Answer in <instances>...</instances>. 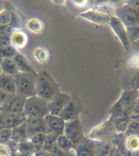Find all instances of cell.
I'll use <instances>...</instances> for the list:
<instances>
[{
	"label": "cell",
	"instance_id": "9a60e30c",
	"mask_svg": "<svg viewBox=\"0 0 139 156\" xmlns=\"http://www.w3.org/2000/svg\"><path fill=\"white\" fill-rule=\"evenodd\" d=\"M2 113L4 114V121L6 129H12L22 125L26 122L27 118L24 113L21 114Z\"/></svg>",
	"mask_w": 139,
	"mask_h": 156
},
{
	"label": "cell",
	"instance_id": "74e56055",
	"mask_svg": "<svg viewBox=\"0 0 139 156\" xmlns=\"http://www.w3.org/2000/svg\"><path fill=\"white\" fill-rule=\"evenodd\" d=\"M12 129H5L0 130V144H7L11 140Z\"/></svg>",
	"mask_w": 139,
	"mask_h": 156
},
{
	"label": "cell",
	"instance_id": "6da1fadb",
	"mask_svg": "<svg viewBox=\"0 0 139 156\" xmlns=\"http://www.w3.org/2000/svg\"><path fill=\"white\" fill-rule=\"evenodd\" d=\"M38 74L20 72L15 76L17 93L27 98L37 96L36 82Z\"/></svg>",
	"mask_w": 139,
	"mask_h": 156
},
{
	"label": "cell",
	"instance_id": "816d5d0a",
	"mask_svg": "<svg viewBox=\"0 0 139 156\" xmlns=\"http://www.w3.org/2000/svg\"><path fill=\"white\" fill-rule=\"evenodd\" d=\"M138 122H139V119L138 121Z\"/></svg>",
	"mask_w": 139,
	"mask_h": 156
},
{
	"label": "cell",
	"instance_id": "f546056e",
	"mask_svg": "<svg viewBox=\"0 0 139 156\" xmlns=\"http://www.w3.org/2000/svg\"><path fill=\"white\" fill-rule=\"evenodd\" d=\"M46 133H40L32 136L30 139L36 151L43 149L44 142L46 135Z\"/></svg>",
	"mask_w": 139,
	"mask_h": 156
},
{
	"label": "cell",
	"instance_id": "f5cc1de1",
	"mask_svg": "<svg viewBox=\"0 0 139 156\" xmlns=\"http://www.w3.org/2000/svg\"><path fill=\"white\" fill-rule=\"evenodd\" d=\"M138 91H139V90H138Z\"/></svg>",
	"mask_w": 139,
	"mask_h": 156
},
{
	"label": "cell",
	"instance_id": "c3c4849f",
	"mask_svg": "<svg viewBox=\"0 0 139 156\" xmlns=\"http://www.w3.org/2000/svg\"><path fill=\"white\" fill-rule=\"evenodd\" d=\"M134 156H139V152H135Z\"/></svg>",
	"mask_w": 139,
	"mask_h": 156
},
{
	"label": "cell",
	"instance_id": "7402d4cb",
	"mask_svg": "<svg viewBox=\"0 0 139 156\" xmlns=\"http://www.w3.org/2000/svg\"><path fill=\"white\" fill-rule=\"evenodd\" d=\"M131 53L128 61V64L134 69H139V40L130 44Z\"/></svg>",
	"mask_w": 139,
	"mask_h": 156
},
{
	"label": "cell",
	"instance_id": "8992f818",
	"mask_svg": "<svg viewBox=\"0 0 139 156\" xmlns=\"http://www.w3.org/2000/svg\"><path fill=\"white\" fill-rule=\"evenodd\" d=\"M27 98L16 94L13 95L6 104L2 106V113L12 114L24 113Z\"/></svg>",
	"mask_w": 139,
	"mask_h": 156
},
{
	"label": "cell",
	"instance_id": "e575fe53",
	"mask_svg": "<svg viewBox=\"0 0 139 156\" xmlns=\"http://www.w3.org/2000/svg\"><path fill=\"white\" fill-rule=\"evenodd\" d=\"M116 131L119 133L125 132L129 124V120L126 118H119L113 123Z\"/></svg>",
	"mask_w": 139,
	"mask_h": 156
},
{
	"label": "cell",
	"instance_id": "681fc988",
	"mask_svg": "<svg viewBox=\"0 0 139 156\" xmlns=\"http://www.w3.org/2000/svg\"><path fill=\"white\" fill-rule=\"evenodd\" d=\"M137 112H138V113L139 114V105H138L137 107V111H136Z\"/></svg>",
	"mask_w": 139,
	"mask_h": 156
},
{
	"label": "cell",
	"instance_id": "83f0119b",
	"mask_svg": "<svg viewBox=\"0 0 139 156\" xmlns=\"http://www.w3.org/2000/svg\"><path fill=\"white\" fill-rule=\"evenodd\" d=\"M27 27L30 31L34 33H40L44 29V24L40 20L32 18L28 21Z\"/></svg>",
	"mask_w": 139,
	"mask_h": 156
},
{
	"label": "cell",
	"instance_id": "1f68e13d",
	"mask_svg": "<svg viewBox=\"0 0 139 156\" xmlns=\"http://www.w3.org/2000/svg\"><path fill=\"white\" fill-rule=\"evenodd\" d=\"M59 136V135L53 133L46 134L44 142L43 149L49 151L52 146L57 143Z\"/></svg>",
	"mask_w": 139,
	"mask_h": 156
},
{
	"label": "cell",
	"instance_id": "7dc6e473",
	"mask_svg": "<svg viewBox=\"0 0 139 156\" xmlns=\"http://www.w3.org/2000/svg\"><path fill=\"white\" fill-rule=\"evenodd\" d=\"M2 106L0 105V113H2Z\"/></svg>",
	"mask_w": 139,
	"mask_h": 156
},
{
	"label": "cell",
	"instance_id": "ffe728a7",
	"mask_svg": "<svg viewBox=\"0 0 139 156\" xmlns=\"http://www.w3.org/2000/svg\"><path fill=\"white\" fill-rule=\"evenodd\" d=\"M79 112L74 102L70 101L61 113L59 116L68 122L78 119Z\"/></svg>",
	"mask_w": 139,
	"mask_h": 156
},
{
	"label": "cell",
	"instance_id": "f1b7e54d",
	"mask_svg": "<svg viewBox=\"0 0 139 156\" xmlns=\"http://www.w3.org/2000/svg\"><path fill=\"white\" fill-rule=\"evenodd\" d=\"M34 55L35 59L41 63L47 62L49 57V53L47 49L44 47H38L35 49Z\"/></svg>",
	"mask_w": 139,
	"mask_h": 156
},
{
	"label": "cell",
	"instance_id": "8d00e7d4",
	"mask_svg": "<svg viewBox=\"0 0 139 156\" xmlns=\"http://www.w3.org/2000/svg\"><path fill=\"white\" fill-rule=\"evenodd\" d=\"M52 156H69V152L61 148L57 143L49 151Z\"/></svg>",
	"mask_w": 139,
	"mask_h": 156
},
{
	"label": "cell",
	"instance_id": "9c48e42d",
	"mask_svg": "<svg viewBox=\"0 0 139 156\" xmlns=\"http://www.w3.org/2000/svg\"><path fill=\"white\" fill-rule=\"evenodd\" d=\"M111 28L114 32L126 50H129L130 48V43L128 38L126 28L123 23L117 17H111L109 23Z\"/></svg>",
	"mask_w": 139,
	"mask_h": 156
},
{
	"label": "cell",
	"instance_id": "f907efd6",
	"mask_svg": "<svg viewBox=\"0 0 139 156\" xmlns=\"http://www.w3.org/2000/svg\"><path fill=\"white\" fill-rule=\"evenodd\" d=\"M2 73V71H1V67H0V74H1V73Z\"/></svg>",
	"mask_w": 139,
	"mask_h": 156
},
{
	"label": "cell",
	"instance_id": "d6986e66",
	"mask_svg": "<svg viewBox=\"0 0 139 156\" xmlns=\"http://www.w3.org/2000/svg\"><path fill=\"white\" fill-rule=\"evenodd\" d=\"M2 73L15 77L20 73L15 61L13 57L4 58L0 65Z\"/></svg>",
	"mask_w": 139,
	"mask_h": 156
},
{
	"label": "cell",
	"instance_id": "7a4b0ae2",
	"mask_svg": "<svg viewBox=\"0 0 139 156\" xmlns=\"http://www.w3.org/2000/svg\"><path fill=\"white\" fill-rule=\"evenodd\" d=\"M59 92L57 85L49 76L45 73L38 75L37 96L49 102Z\"/></svg>",
	"mask_w": 139,
	"mask_h": 156
},
{
	"label": "cell",
	"instance_id": "52a82bcc",
	"mask_svg": "<svg viewBox=\"0 0 139 156\" xmlns=\"http://www.w3.org/2000/svg\"><path fill=\"white\" fill-rule=\"evenodd\" d=\"M26 126L28 140L40 133L48 134V131L44 118L28 116L26 122Z\"/></svg>",
	"mask_w": 139,
	"mask_h": 156
},
{
	"label": "cell",
	"instance_id": "4dcf8cb0",
	"mask_svg": "<svg viewBox=\"0 0 139 156\" xmlns=\"http://www.w3.org/2000/svg\"><path fill=\"white\" fill-rule=\"evenodd\" d=\"M127 148L132 152H139V136H128L126 141Z\"/></svg>",
	"mask_w": 139,
	"mask_h": 156
},
{
	"label": "cell",
	"instance_id": "ee69618b",
	"mask_svg": "<svg viewBox=\"0 0 139 156\" xmlns=\"http://www.w3.org/2000/svg\"><path fill=\"white\" fill-rule=\"evenodd\" d=\"M6 129L4 121V114L2 113H0V130Z\"/></svg>",
	"mask_w": 139,
	"mask_h": 156
},
{
	"label": "cell",
	"instance_id": "d6a6232c",
	"mask_svg": "<svg viewBox=\"0 0 139 156\" xmlns=\"http://www.w3.org/2000/svg\"><path fill=\"white\" fill-rule=\"evenodd\" d=\"M18 53V51L12 47L10 44L0 45V54L5 58L13 57Z\"/></svg>",
	"mask_w": 139,
	"mask_h": 156
},
{
	"label": "cell",
	"instance_id": "e0dca14e",
	"mask_svg": "<svg viewBox=\"0 0 139 156\" xmlns=\"http://www.w3.org/2000/svg\"><path fill=\"white\" fill-rule=\"evenodd\" d=\"M94 141L95 156H109L115 149L112 141Z\"/></svg>",
	"mask_w": 139,
	"mask_h": 156
},
{
	"label": "cell",
	"instance_id": "44dd1931",
	"mask_svg": "<svg viewBox=\"0 0 139 156\" xmlns=\"http://www.w3.org/2000/svg\"><path fill=\"white\" fill-rule=\"evenodd\" d=\"M13 58L16 63L20 72L37 74L27 59L23 55L18 52Z\"/></svg>",
	"mask_w": 139,
	"mask_h": 156
},
{
	"label": "cell",
	"instance_id": "5bb4252c",
	"mask_svg": "<svg viewBox=\"0 0 139 156\" xmlns=\"http://www.w3.org/2000/svg\"><path fill=\"white\" fill-rule=\"evenodd\" d=\"M80 16L92 23L100 24H109L111 18L107 15L92 10L83 12L80 13Z\"/></svg>",
	"mask_w": 139,
	"mask_h": 156
},
{
	"label": "cell",
	"instance_id": "277c9868",
	"mask_svg": "<svg viewBox=\"0 0 139 156\" xmlns=\"http://www.w3.org/2000/svg\"><path fill=\"white\" fill-rule=\"evenodd\" d=\"M115 17L122 22L126 29L130 27L139 23V9L122 3L117 6Z\"/></svg>",
	"mask_w": 139,
	"mask_h": 156
},
{
	"label": "cell",
	"instance_id": "f6af8a7d",
	"mask_svg": "<svg viewBox=\"0 0 139 156\" xmlns=\"http://www.w3.org/2000/svg\"><path fill=\"white\" fill-rule=\"evenodd\" d=\"M109 156H120L118 154V153H117V152H115V149L114 150V151Z\"/></svg>",
	"mask_w": 139,
	"mask_h": 156
},
{
	"label": "cell",
	"instance_id": "836d02e7",
	"mask_svg": "<svg viewBox=\"0 0 139 156\" xmlns=\"http://www.w3.org/2000/svg\"><path fill=\"white\" fill-rule=\"evenodd\" d=\"M126 29L130 44L139 40V23Z\"/></svg>",
	"mask_w": 139,
	"mask_h": 156
},
{
	"label": "cell",
	"instance_id": "ba28073f",
	"mask_svg": "<svg viewBox=\"0 0 139 156\" xmlns=\"http://www.w3.org/2000/svg\"><path fill=\"white\" fill-rule=\"evenodd\" d=\"M63 135L71 140L76 148L82 141L81 125L79 119L66 122Z\"/></svg>",
	"mask_w": 139,
	"mask_h": 156
},
{
	"label": "cell",
	"instance_id": "30bf717a",
	"mask_svg": "<svg viewBox=\"0 0 139 156\" xmlns=\"http://www.w3.org/2000/svg\"><path fill=\"white\" fill-rule=\"evenodd\" d=\"M70 101L69 95L59 93L52 101L49 102L50 114L59 116L62 111Z\"/></svg>",
	"mask_w": 139,
	"mask_h": 156
},
{
	"label": "cell",
	"instance_id": "484cf974",
	"mask_svg": "<svg viewBox=\"0 0 139 156\" xmlns=\"http://www.w3.org/2000/svg\"><path fill=\"white\" fill-rule=\"evenodd\" d=\"M18 152L21 154H34L36 150L29 140H27L18 144Z\"/></svg>",
	"mask_w": 139,
	"mask_h": 156
},
{
	"label": "cell",
	"instance_id": "bcb514c9",
	"mask_svg": "<svg viewBox=\"0 0 139 156\" xmlns=\"http://www.w3.org/2000/svg\"><path fill=\"white\" fill-rule=\"evenodd\" d=\"M4 59V57H2V56L1 54H0V65L2 63V61Z\"/></svg>",
	"mask_w": 139,
	"mask_h": 156
},
{
	"label": "cell",
	"instance_id": "7c38bea8",
	"mask_svg": "<svg viewBox=\"0 0 139 156\" xmlns=\"http://www.w3.org/2000/svg\"><path fill=\"white\" fill-rule=\"evenodd\" d=\"M28 41L27 34L20 29L13 30L9 37L11 46L17 51L24 48L27 44Z\"/></svg>",
	"mask_w": 139,
	"mask_h": 156
},
{
	"label": "cell",
	"instance_id": "3957f363",
	"mask_svg": "<svg viewBox=\"0 0 139 156\" xmlns=\"http://www.w3.org/2000/svg\"><path fill=\"white\" fill-rule=\"evenodd\" d=\"M24 114L28 116L45 118L50 114L49 102L37 96L27 98Z\"/></svg>",
	"mask_w": 139,
	"mask_h": 156
},
{
	"label": "cell",
	"instance_id": "8fae6325",
	"mask_svg": "<svg viewBox=\"0 0 139 156\" xmlns=\"http://www.w3.org/2000/svg\"><path fill=\"white\" fill-rule=\"evenodd\" d=\"M48 133H53L59 135H63L66 122L58 116L49 114L44 118Z\"/></svg>",
	"mask_w": 139,
	"mask_h": 156
},
{
	"label": "cell",
	"instance_id": "ac0fdd59",
	"mask_svg": "<svg viewBox=\"0 0 139 156\" xmlns=\"http://www.w3.org/2000/svg\"><path fill=\"white\" fill-rule=\"evenodd\" d=\"M81 142L75 148L76 156H95L94 141L91 140Z\"/></svg>",
	"mask_w": 139,
	"mask_h": 156
},
{
	"label": "cell",
	"instance_id": "d590c367",
	"mask_svg": "<svg viewBox=\"0 0 139 156\" xmlns=\"http://www.w3.org/2000/svg\"><path fill=\"white\" fill-rule=\"evenodd\" d=\"M127 136H139V123L138 121H133L129 123L125 132Z\"/></svg>",
	"mask_w": 139,
	"mask_h": 156
},
{
	"label": "cell",
	"instance_id": "2e32d148",
	"mask_svg": "<svg viewBox=\"0 0 139 156\" xmlns=\"http://www.w3.org/2000/svg\"><path fill=\"white\" fill-rule=\"evenodd\" d=\"M0 89L11 95L17 93L14 77L2 73L0 74Z\"/></svg>",
	"mask_w": 139,
	"mask_h": 156
},
{
	"label": "cell",
	"instance_id": "4316f807",
	"mask_svg": "<svg viewBox=\"0 0 139 156\" xmlns=\"http://www.w3.org/2000/svg\"><path fill=\"white\" fill-rule=\"evenodd\" d=\"M57 143L61 148L67 152H70L74 148V144L71 140L63 134L58 136Z\"/></svg>",
	"mask_w": 139,
	"mask_h": 156
},
{
	"label": "cell",
	"instance_id": "603a6c76",
	"mask_svg": "<svg viewBox=\"0 0 139 156\" xmlns=\"http://www.w3.org/2000/svg\"><path fill=\"white\" fill-rule=\"evenodd\" d=\"M125 85L128 90H139V69H134L126 77Z\"/></svg>",
	"mask_w": 139,
	"mask_h": 156
},
{
	"label": "cell",
	"instance_id": "f35d334b",
	"mask_svg": "<svg viewBox=\"0 0 139 156\" xmlns=\"http://www.w3.org/2000/svg\"><path fill=\"white\" fill-rule=\"evenodd\" d=\"M13 95H11L7 93L0 89V105L2 106L8 102L10 99Z\"/></svg>",
	"mask_w": 139,
	"mask_h": 156
},
{
	"label": "cell",
	"instance_id": "5b68a950",
	"mask_svg": "<svg viewBox=\"0 0 139 156\" xmlns=\"http://www.w3.org/2000/svg\"><path fill=\"white\" fill-rule=\"evenodd\" d=\"M115 131L113 123L107 121L94 128L89 133L88 137L95 141H112Z\"/></svg>",
	"mask_w": 139,
	"mask_h": 156
},
{
	"label": "cell",
	"instance_id": "cb8c5ba5",
	"mask_svg": "<svg viewBox=\"0 0 139 156\" xmlns=\"http://www.w3.org/2000/svg\"><path fill=\"white\" fill-rule=\"evenodd\" d=\"M28 140L27 135L26 122L19 126L12 129L11 140L19 144Z\"/></svg>",
	"mask_w": 139,
	"mask_h": 156
},
{
	"label": "cell",
	"instance_id": "d4e9b609",
	"mask_svg": "<svg viewBox=\"0 0 139 156\" xmlns=\"http://www.w3.org/2000/svg\"><path fill=\"white\" fill-rule=\"evenodd\" d=\"M13 19V13L9 10L0 11V30L2 31L7 28L12 27Z\"/></svg>",
	"mask_w": 139,
	"mask_h": 156
},
{
	"label": "cell",
	"instance_id": "b9f144b4",
	"mask_svg": "<svg viewBox=\"0 0 139 156\" xmlns=\"http://www.w3.org/2000/svg\"><path fill=\"white\" fill-rule=\"evenodd\" d=\"M34 156H52L49 151L42 149L35 151Z\"/></svg>",
	"mask_w": 139,
	"mask_h": 156
},
{
	"label": "cell",
	"instance_id": "60d3db41",
	"mask_svg": "<svg viewBox=\"0 0 139 156\" xmlns=\"http://www.w3.org/2000/svg\"><path fill=\"white\" fill-rule=\"evenodd\" d=\"M123 3L128 5L134 8L139 9V0H129L122 1Z\"/></svg>",
	"mask_w": 139,
	"mask_h": 156
},
{
	"label": "cell",
	"instance_id": "ab89813d",
	"mask_svg": "<svg viewBox=\"0 0 139 156\" xmlns=\"http://www.w3.org/2000/svg\"><path fill=\"white\" fill-rule=\"evenodd\" d=\"M11 151L7 144H0V156H10Z\"/></svg>",
	"mask_w": 139,
	"mask_h": 156
},
{
	"label": "cell",
	"instance_id": "4fadbf2b",
	"mask_svg": "<svg viewBox=\"0 0 139 156\" xmlns=\"http://www.w3.org/2000/svg\"><path fill=\"white\" fill-rule=\"evenodd\" d=\"M139 96L138 90H127L123 93L120 99V105L126 111H131Z\"/></svg>",
	"mask_w": 139,
	"mask_h": 156
},
{
	"label": "cell",
	"instance_id": "7bdbcfd3",
	"mask_svg": "<svg viewBox=\"0 0 139 156\" xmlns=\"http://www.w3.org/2000/svg\"><path fill=\"white\" fill-rule=\"evenodd\" d=\"M72 2L76 6L79 7H83L86 6L88 2L89 1H72Z\"/></svg>",
	"mask_w": 139,
	"mask_h": 156
}]
</instances>
